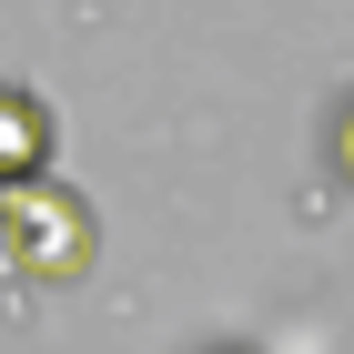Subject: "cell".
<instances>
[{
  "label": "cell",
  "instance_id": "3957f363",
  "mask_svg": "<svg viewBox=\"0 0 354 354\" xmlns=\"http://www.w3.org/2000/svg\"><path fill=\"white\" fill-rule=\"evenodd\" d=\"M334 172H344V183H354V102L334 111Z\"/></svg>",
  "mask_w": 354,
  "mask_h": 354
},
{
  "label": "cell",
  "instance_id": "6da1fadb",
  "mask_svg": "<svg viewBox=\"0 0 354 354\" xmlns=\"http://www.w3.org/2000/svg\"><path fill=\"white\" fill-rule=\"evenodd\" d=\"M0 253L30 283H82L91 253H102V223L61 172H30V183H0Z\"/></svg>",
  "mask_w": 354,
  "mask_h": 354
},
{
  "label": "cell",
  "instance_id": "7a4b0ae2",
  "mask_svg": "<svg viewBox=\"0 0 354 354\" xmlns=\"http://www.w3.org/2000/svg\"><path fill=\"white\" fill-rule=\"evenodd\" d=\"M51 172V102L30 82H0V183H30Z\"/></svg>",
  "mask_w": 354,
  "mask_h": 354
}]
</instances>
